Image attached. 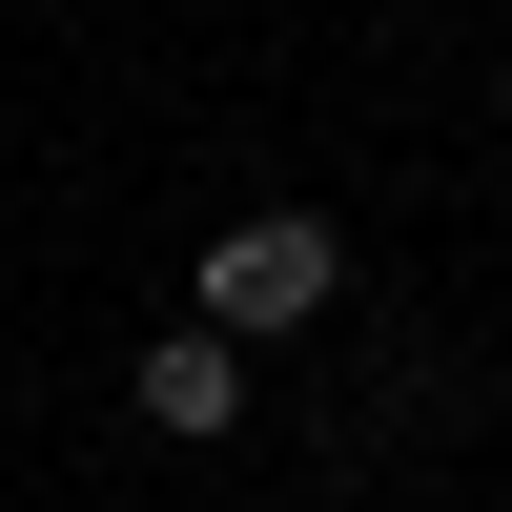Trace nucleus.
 <instances>
[{"instance_id":"nucleus-3","label":"nucleus","mask_w":512,"mask_h":512,"mask_svg":"<svg viewBox=\"0 0 512 512\" xmlns=\"http://www.w3.org/2000/svg\"><path fill=\"white\" fill-rule=\"evenodd\" d=\"M492 123H512V62H492Z\"/></svg>"},{"instance_id":"nucleus-1","label":"nucleus","mask_w":512,"mask_h":512,"mask_svg":"<svg viewBox=\"0 0 512 512\" xmlns=\"http://www.w3.org/2000/svg\"><path fill=\"white\" fill-rule=\"evenodd\" d=\"M328 287H349V226H328V205H246V226H205V267H185V328L267 349V328H328Z\"/></svg>"},{"instance_id":"nucleus-2","label":"nucleus","mask_w":512,"mask_h":512,"mask_svg":"<svg viewBox=\"0 0 512 512\" xmlns=\"http://www.w3.org/2000/svg\"><path fill=\"white\" fill-rule=\"evenodd\" d=\"M123 410H144L164 451H226V431H246V349H226V328H164V349L123 369Z\"/></svg>"}]
</instances>
